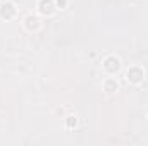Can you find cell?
<instances>
[{
  "mask_svg": "<svg viewBox=\"0 0 148 146\" xmlns=\"http://www.w3.org/2000/svg\"><path fill=\"white\" fill-rule=\"evenodd\" d=\"M26 28H28V29H38V28H40V21H38V17L28 16V17H26Z\"/></svg>",
  "mask_w": 148,
  "mask_h": 146,
  "instance_id": "cell-6",
  "label": "cell"
},
{
  "mask_svg": "<svg viewBox=\"0 0 148 146\" xmlns=\"http://www.w3.org/2000/svg\"><path fill=\"white\" fill-rule=\"evenodd\" d=\"M38 9H40V12L45 14V16L53 14V10H55L53 0H40V2H38Z\"/></svg>",
  "mask_w": 148,
  "mask_h": 146,
  "instance_id": "cell-4",
  "label": "cell"
},
{
  "mask_svg": "<svg viewBox=\"0 0 148 146\" xmlns=\"http://www.w3.org/2000/svg\"><path fill=\"white\" fill-rule=\"evenodd\" d=\"M76 124H77L76 117H67V127H74Z\"/></svg>",
  "mask_w": 148,
  "mask_h": 146,
  "instance_id": "cell-7",
  "label": "cell"
},
{
  "mask_svg": "<svg viewBox=\"0 0 148 146\" xmlns=\"http://www.w3.org/2000/svg\"><path fill=\"white\" fill-rule=\"evenodd\" d=\"M67 5V0H57V7H60V9H64Z\"/></svg>",
  "mask_w": 148,
  "mask_h": 146,
  "instance_id": "cell-8",
  "label": "cell"
},
{
  "mask_svg": "<svg viewBox=\"0 0 148 146\" xmlns=\"http://www.w3.org/2000/svg\"><path fill=\"white\" fill-rule=\"evenodd\" d=\"M16 16V7L9 2H5L3 5H0V17L2 19H10Z\"/></svg>",
  "mask_w": 148,
  "mask_h": 146,
  "instance_id": "cell-3",
  "label": "cell"
},
{
  "mask_svg": "<svg viewBox=\"0 0 148 146\" xmlns=\"http://www.w3.org/2000/svg\"><path fill=\"white\" fill-rule=\"evenodd\" d=\"M103 69L109 74H115L121 69V60H119L117 57H107L105 62H103Z\"/></svg>",
  "mask_w": 148,
  "mask_h": 146,
  "instance_id": "cell-2",
  "label": "cell"
},
{
  "mask_svg": "<svg viewBox=\"0 0 148 146\" xmlns=\"http://www.w3.org/2000/svg\"><path fill=\"white\" fill-rule=\"evenodd\" d=\"M103 88H105V91H109V93H114V91H117L119 84H117V81H115V79L109 77V79L103 83Z\"/></svg>",
  "mask_w": 148,
  "mask_h": 146,
  "instance_id": "cell-5",
  "label": "cell"
},
{
  "mask_svg": "<svg viewBox=\"0 0 148 146\" xmlns=\"http://www.w3.org/2000/svg\"><path fill=\"white\" fill-rule=\"evenodd\" d=\"M127 81L129 83H133V84H140L141 81H143V77H145V71L141 69V67H138V65H133V67H129L127 69Z\"/></svg>",
  "mask_w": 148,
  "mask_h": 146,
  "instance_id": "cell-1",
  "label": "cell"
}]
</instances>
